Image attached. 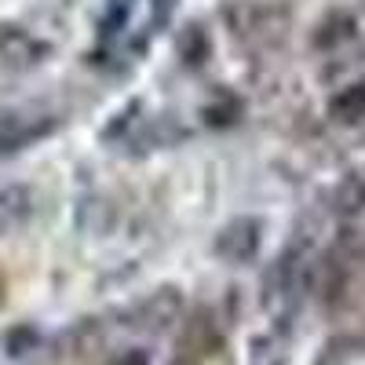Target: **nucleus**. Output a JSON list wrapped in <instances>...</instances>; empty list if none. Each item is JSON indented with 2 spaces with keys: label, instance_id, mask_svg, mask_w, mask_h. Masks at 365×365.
<instances>
[{
  "label": "nucleus",
  "instance_id": "obj_1",
  "mask_svg": "<svg viewBox=\"0 0 365 365\" xmlns=\"http://www.w3.org/2000/svg\"><path fill=\"white\" fill-rule=\"evenodd\" d=\"M307 289H311V270H307V263H303V252L292 249L278 259V267L270 270V285L263 292V303H267V311L274 318L285 322L289 314H296V303Z\"/></svg>",
  "mask_w": 365,
  "mask_h": 365
},
{
  "label": "nucleus",
  "instance_id": "obj_2",
  "mask_svg": "<svg viewBox=\"0 0 365 365\" xmlns=\"http://www.w3.org/2000/svg\"><path fill=\"white\" fill-rule=\"evenodd\" d=\"M259 245H263V220L234 216L230 223H223L212 249H216V256L223 263H252L259 256Z\"/></svg>",
  "mask_w": 365,
  "mask_h": 365
},
{
  "label": "nucleus",
  "instance_id": "obj_3",
  "mask_svg": "<svg viewBox=\"0 0 365 365\" xmlns=\"http://www.w3.org/2000/svg\"><path fill=\"white\" fill-rule=\"evenodd\" d=\"M179 314H182V292L179 289H172V285H165V289H158V292H150L146 299H139L135 307H132V329H143V332H168L175 322H179Z\"/></svg>",
  "mask_w": 365,
  "mask_h": 365
},
{
  "label": "nucleus",
  "instance_id": "obj_4",
  "mask_svg": "<svg viewBox=\"0 0 365 365\" xmlns=\"http://www.w3.org/2000/svg\"><path fill=\"white\" fill-rule=\"evenodd\" d=\"M51 128H55V117H29V113L4 110V113H0V158L19 154L22 146L37 143Z\"/></svg>",
  "mask_w": 365,
  "mask_h": 365
},
{
  "label": "nucleus",
  "instance_id": "obj_5",
  "mask_svg": "<svg viewBox=\"0 0 365 365\" xmlns=\"http://www.w3.org/2000/svg\"><path fill=\"white\" fill-rule=\"evenodd\" d=\"M0 58L11 70H29V66H41L48 58V44L37 41L34 34H26V29L4 26L0 29Z\"/></svg>",
  "mask_w": 365,
  "mask_h": 365
},
{
  "label": "nucleus",
  "instance_id": "obj_6",
  "mask_svg": "<svg viewBox=\"0 0 365 365\" xmlns=\"http://www.w3.org/2000/svg\"><path fill=\"white\" fill-rule=\"evenodd\" d=\"M34 216V190L29 187H4L0 190V234H15Z\"/></svg>",
  "mask_w": 365,
  "mask_h": 365
},
{
  "label": "nucleus",
  "instance_id": "obj_7",
  "mask_svg": "<svg viewBox=\"0 0 365 365\" xmlns=\"http://www.w3.org/2000/svg\"><path fill=\"white\" fill-rule=\"evenodd\" d=\"M332 205H336V212H344V216H358L365 208V165L340 179L336 194H332Z\"/></svg>",
  "mask_w": 365,
  "mask_h": 365
},
{
  "label": "nucleus",
  "instance_id": "obj_8",
  "mask_svg": "<svg viewBox=\"0 0 365 365\" xmlns=\"http://www.w3.org/2000/svg\"><path fill=\"white\" fill-rule=\"evenodd\" d=\"M329 117L344 120V125H347V120H361L365 117V81L336 91V96L329 99Z\"/></svg>",
  "mask_w": 365,
  "mask_h": 365
},
{
  "label": "nucleus",
  "instance_id": "obj_9",
  "mask_svg": "<svg viewBox=\"0 0 365 365\" xmlns=\"http://www.w3.org/2000/svg\"><path fill=\"white\" fill-rule=\"evenodd\" d=\"M179 55H182V63H187V66H201L208 58V37H205V29L197 22L179 34Z\"/></svg>",
  "mask_w": 365,
  "mask_h": 365
},
{
  "label": "nucleus",
  "instance_id": "obj_10",
  "mask_svg": "<svg viewBox=\"0 0 365 365\" xmlns=\"http://www.w3.org/2000/svg\"><path fill=\"white\" fill-rule=\"evenodd\" d=\"M252 365H285V351L278 336H256L252 340Z\"/></svg>",
  "mask_w": 365,
  "mask_h": 365
},
{
  "label": "nucleus",
  "instance_id": "obj_11",
  "mask_svg": "<svg viewBox=\"0 0 365 365\" xmlns=\"http://www.w3.org/2000/svg\"><path fill=\"white\" fill-rule=\"evenodd\" d=\"M237 113H241V106H237L234 99H227V103H220V106H205V120H208V125H216V128L234 125Z\"/></svg>",
  "mask_w": 365,
  "mask_h": 365
},
{
  "label": "nucleus",
  "instance_id": "obj_12",
  "mask_svg": "<svg viewBox=\"0 0 365 365\" xmlns=\"http://www.w3.org/2000/svg\"><path fill=\"white\" fill-rule=\"evenodd\" d=\"M4 344H8V354H26L29 347L37 344V332L29 329V325H19V329H11L8 336H4Z\"/></svg>",
  "mask_w": 365,
  "mask_h": 365
},
{
  "label": "nucleus",
  "instance_id": "obj_13",
  "mask_svg": "<svg viewBox=\"0 0 365 365\" xmlns=\"http://www.w3.org/2000/svg\"><path fill=\"white\" fill-rule=\"evenodd\" d=\"M110 365H150V354H146L143 347H132V351H125V354H117Z\"/></svg>",
  "mask_w": 365,
  "mask_h": 365
},
{
  "label": "nucleus",
  "instance_id": "obj_14",
  "mask_svg": "<svg viewBox=\"0 0 365 365\" xmlns=\"http://www.w3.org/2000/svg\"><path fill=\"white\" fill-rule=\"evenodd\" d=\"M154 4H158V22H165L168 11H172V0H154Z\"/></svg>",
  "mask_w": 365,
  "mask_h": 365
}]
</instances>
